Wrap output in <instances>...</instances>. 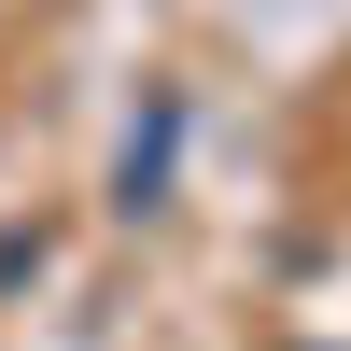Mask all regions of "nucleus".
I'll list each match as a JSON object with an SVG mask.
<instances>
[{"mask_svg": "<svg viewBox=\"0 0 351 351\" xmlns=\"http://www.w3.org/2000/svg\"><path fill=\"white\" fill-rule=\"evenodd\" d=\"M169 155H183V99H155V112L127 127V169H112V211H155V197H169Z\"/></svg>", "mask_w": 351, "mask_h": 351, "instance_id": "obj_1", "label": "nucleus"}]
</instances>
